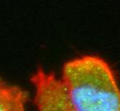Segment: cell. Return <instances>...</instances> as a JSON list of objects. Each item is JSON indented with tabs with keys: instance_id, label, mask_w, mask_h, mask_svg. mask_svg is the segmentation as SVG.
<instances>
[{
	"instance_id": "obj_1",
	"label": "cell",
	"mask_w": 120,
	"mask_h": 111,
	"mask_svg": "<svg viewBox=\"0 0 120 111\" xmlns=\"http://www.w3.org/2000/svg\"><path fill=\"white\" fill-rule=\"evenodd\" d=\"M63 79L74 111H120V88L105 60L86 55L65 62Z\"/></svg>"
},
{
	"instance_id": "obj_2",
	"label": "cell",
	"mask_w": 120,
	"mask_h": 111,
	"mask_svg": "<svg viewBox=\"0 0 120 111\" xmlns=\"http://www.w3.org/2000/svg\"><path fill=\"white\" fill-rule=\"evenodd\" d=\"M35 88L34 103L40 111H74L70 91L64 80L41 68L30 78Z\"/></svg>"
},
{
	"instance_id": "obj_3",
	"label": "cell",
	"mask_w": 120,
	"mask_h": 111,
	"mask_svg": "<svg viewBox=\"0 0 120 111\" xmlns=\"http://www.w3.org/2000/svg\"><path fill=\"white\" fill-rule=\"evenodd\" d=\"M28 101L27 91L5 83L0 78V111H24Z\"/></svg>"
}]
</instances>
